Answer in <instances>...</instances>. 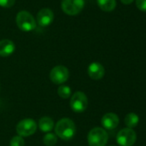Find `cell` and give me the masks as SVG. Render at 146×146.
Listing matches in <instances>:
<instances>
[{
  "instance_id": "obj_1",
  "label": "cell",
  "mask_w": 146,
  "mask_h": 146,
  "mask_svg": "<svg viewBox=\"0 0 146 146\" xmlns=\"http://www.w3.org/2000/svg\"><path fill=\"white\" fill-rule=\"evenodd\" d=\"M76 125L74 121L69 118L60 119L55 126V134L65 141L71 140L76 134Z\"/></svg>"
},
{
  "instance_id": "obj_2",
  "label": "cell",
  "mask_w": 146,
  "mask_h": 146,
  "mask_svg": "<svg viewBox=\"0 0 146 146\" xmlns=\"http://www.w3.org/2000/svg\"><path fill=\"white\" fill-rule=\"evenodd\" d=\"M87 139L89 146H106L108 135L104 128L95 127L89 131Z\"/></svg>"
},
{
  "instance_id": "obj_3",
  "label": "cell",
  "mask_w": 146,
  "mask_h": 146,
  "mask_svg": "<svg viewBox=\"0 0 146 146\" xmlns=\"http://www.w3.org/2000/svg\"><path fill=\"white\" fill-rule=\"evenodd\" d=\"M15 21L19 29L23 32H30L36 27V22L34 16L26 10H22L17 13Z\"/></svg>"
},
{
  "instance_id": "obj_4",
  "label": "cell",
  "mask_w": 146,
  "mask_h": 146,
  "mask_svg": "<svg viewBox=\"0 0 146 146\" xmlns=\"http://www.w3.org/2000/svg\"><path fill=\"white\" fill-rule=\"evenodd\" d=\"M88 98L83 92H76L71 98L70 105L76 113H83L88 107Z\"/></svg>"
},
{
  "instance_id": "obj_5",
  "label": "cell",
  "mask_w": 146,
  "mask_h": 146,
  "mask_svg": "<svg viewBox=\"0 0 146 146\" xmlns=\"http://www.w3.org/2000/svg\"><path fill=\"white\" fill-rule=\"evenodd\" d=\"M37 129L35 121L31 118H25L18 122L16 125V133L21 137H28L33 135Z\"/></svg>"
},
{
  "instance_id": "obj_6",
  "label": "cell",
  "mask_w": 146,
  "mask_h": 146,
  "mask_svg": "<svg viewBox=\"0 0 146 146\" xmlns=\"http://www.w3.org/2000/svg\"><path fill=\"white\" fill-rule=\"evenodd\" d=\"M116 140L119 145L133 146L136 143L137 134L132 128H123L118 133Z\"/></svg>"
},
{
  "instance_id": "obj_7",
  "label": "cell",
  "mask_w": 146,
  "mask_h": 146,
  "mask_svg": "<svg viewBox=\"0 0 146 146\" xmlns=\"http://www.w3.org/2000/svg\"><path fill=\"white\" fill-rule=\"evenodd\" d=\"M84 7V0H62V10L69 15L79 14Z\"/></svg>"
},
{
  "instance_id": "obj_8",
  "label": "cell",
  "mask_w": 146,
  "mask_h": 146,
  "mask_svg": "<svg viewBox=\"0 0 146 146\" xmlns=\"http://www.w3.org/2000/svg\"><path fill=\"white\" fill-rule=\"evenodd\" d=\"M69 70L66 67L59 65L54 67L49 74L50 80L57 85H61L65 82H66L69 79Z\"/></svg>"
},
{
  "instance_id": "obj_9",
  "label": "cell",
  "mask_w": 146,
  "mask_h": 146,
  "mask_svg": "<svg viewBox=\"0 0 146 146\" xmlns=\"http://www.w3.org/2000/svg\"><path fill=\"white\" fill-rule=\"evenodd\" d=\"M37 22L38 24L42 27H46L52 24L54 19V14L50 9H42L37 14Z\"/></svg>"
},
{
  "instance_id": "obj_10",
  "label": "cell",
  "mask_w": 146,
  "mask_h": 146,
  "mask_svg": "<svg viewBox=\"0 0 146 146\" xmlns=\"http://www.w3.org/2000/svg\"><path fill=\"white\" fill-rule=\"evenodd\" d=\"M120 122L119 116L114 113H107L102 118V125L107 130L115 129Z\"/></svg>"
},
{
  "instance_id": "obj_11",
  "label": "cell",
  "mask_w": 146,
  "mask_h": 146,
  "mask_svg": "<svg viewBox=\"0 0 146 146\" xmlns=\"http://www.w3.org/2000/svg\"><path fill=\"white\" fill-rule=\"evenodd\" d=\"M88 74L93 80H101L105 74V68L100 62H92L88 68Z\"/></svg>"
},
{
  "instance_id": "obj_12",
  "label": "cell",
  "mask_w": 146,
  "mask_h": 146,
  "mask_svg": "<svg viewBox=\"0 0 146 146\" xmlns=\"http://www.w3.org/2000/svg\"><path fill=\"white\" fill-rule=\"evenodd\" d=\"M15 44L9 39H3L0 41V56L6 57L15 51Z\"/></svg>"
},
{
  "instance_id": "obj_13",
  "label": "cell",
  "mask_w": 146,
  "mask_h": 146,
  "mask_svg": "<svg viewBox=\"0 0 146 146\" xmlns=\"http://www.w3.org/2000/svg\"><path fill=\"white\" fill-rule=\"evenodd\" d=\"M39 128L43 133H50L54 127V121L52 118L44 116L39 121Z\"/></svg>"
},
{
  "instance_id": "obj_14",
  "label": "cell",
  "mask_w": 146,
  "mask_h": 146,
  "mask_svg": "<svg viewBox=\"0 0 146 146\" xmlns=\"http://www.w3.org/2000/svg\"><path fill=\"white\" fill-rule=\"evenodd\" d=\"M99 8L105 12H111L116 7V0H97Z\"/></svg>"
},
{
  "instance_id": "obj_15",
  "label": "cell",
  "mask_w": 146,
  "mask_h": 146,
  "mask_svg": "<svg viewBox=\"0 0 146 146\" xmlns=\"http://www.w3.org/2000/svg\"><path fill=\"white\" fill-rule=\"evenodd\" d=\"M139 122V118L135 113H129L125 118V124L128 128H134L138 126Z\"/></svg>"
},
{
  "instance_id": "obj_16",
  "label": "cell",
  "mask_w": 146,
  "mask_h": 146,
  "mask_svg": "<svg viewBox=\"0 0 146 146\" xmlns=\"http://www.w3.org/2000/svg\"><path fill=\"white\" fill-rule=\"evenodd\" d=\"M58 94L61 98L67 99L71 96V89L68 86L62 85L58 89Z\"/></svg>"
},
{
  "instance_id": "obj_17",
  "label": "cell",
  "mask_w": 146,
  "mask_h": 146,
  "mask_svg": "<svg viewBox=\"0 0 146 146\" xmlns=\"http://www.w3.org/2000/svg\"><path fill=\"white\" fill-rule=\"evenodd\" d=\"M57 141V136L52 133H46V134L43 138V143L46 146H53L56 145Z\"/></svg>"
},
{
  "instance_id": "obj_18",
  "label": "cell",
  "mask_w": 146,
  "mask_h": 146,
  "mask_svg": "<svg viewBox=\"0 0 146 146\" xmlns=\"http://www.w3.org/2000/svg\"><path fill=\"white\" fill-rule=\"evenodd\" d=\"M25 142L22 137L21 136H14L9 142V146H24Z\"/></svg>"
},
{
  "instance_id": "obj_19",
  "label": "cell",
  "mask_w": 146,
  "mask_h": 146,
  "mask_svg": "<svg viewBox=\"0 0 146 146\" xmlns=\"http://www.w3.org/2000/svg\"><path fill=\"white\" fill-rule=\"evenodd\" d=\"M135 2L137 8L140 11L146 12V0H135Z\"/></svg>"
},
{
  "instance_id": "obj_20",
  "label": "cell",
  "mask_w": 146,
  "mask_h": 146,
  "mask_svg": "<svg viewBox=\"0 0 146 146\" xmlns=\"http://www.w3.org/2000/svg\"><path fill=\"white\" fill-rule=\"evenodd\" d=\"M15 3V0H0V6L3 8H11Z\"/></svg>"
},
{
  "instance_id": "obj_21",
  "label": "cell",
  "mask_w": 146,
  "mask_h": 146,
  "mask_svg": "<svg viewBox=\"0 0 146 146\" xmlns=\"http://www.w3.org/2000/svg\"><path fill=\"white\" fill-rule=\"evenodd\" d=\"M134 0H120V2L123 3V4H126V5H128V4H131Z\"/></svg>"
},
{
  "instance_id": "obj_22",
  "label": "cell",
  "mask_w": 146,
  "mask_h": 146,
  "mask_svg": "<svg viewBox=\"0 0 146 146\" xmlns=\"http://www.w3.org/2000/svg\"><path fill=\"white\" fill-rule=\"evenodd\" d=\"M112 146H114V145H112Z\"/></svg>"
}]
</instances>
